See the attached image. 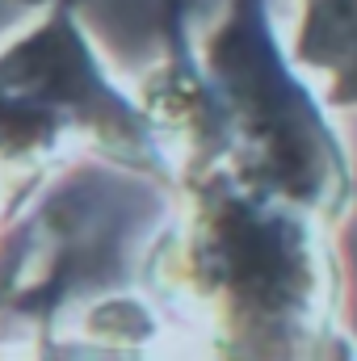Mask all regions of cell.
I'll return each mask as SVG.
<instances>
[{"label":"cell","instance_id":"1","mask_svg":"<svg viewBox=\"0 0 357 361\" xmlns=\"http://www.w3.org/2000/svg\"><path fill=\"white\" fill-rule=\"evenodd\" d=\"M34 135H42V118H38V114H30V109H21V105H0V139L25 143V139H34Z\"/></svg>","mask_w":357,"mask_h":361}]
</instances>
